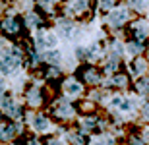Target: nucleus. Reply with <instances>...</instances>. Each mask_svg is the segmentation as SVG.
I'll return each mask as SVG.
<instances>
[{"label":"nucleus","instance_id":"nucleus-26","mask_svg":"<svg viewBox=\"0 0 149 145\" xmlns=\"http://www.w3.org/2000/svg\"><path fill=\"white\" fill-rule=\"evenodd\" d=\"M147 58H149V46H147Z\"/></svg>","mask_w":149,"mask_h":145},{"label":"nucleus","instance_id":"nucleus-23","mask_svg":"<svg viewBox=\"0 0 149 145\" xmlns=\"http://www.w3.org/2000/svg\"><path fill=\"white\" fill-rule=\"evenodd\" d=\"M132 145H143V141L138 139V137H132Z\"/></svg>","mask_w":149,"mask_h":145},{"label":"nucleus","instance_id":"nucleus-3","mask_svg":"<svg viewBox=\"0 0 149 145\" xmlns=\"http://www.w3.org/2000/svg\"><path fill=\"white\" fill-rule=\"evenodd\" d=\"M130 31L134 33L136 41H145L149 35V23L145 19H138V22H132L130 23Z\"/></svg>","mask_w":149,"mask_h":145},{"label":"nucleus","instance_id":"nucleus-10","mask_svg":"<svg viewBox=\"0 0 149 145\" xmlns=\"http://www.w3.org/2000/svg\"><path fill=\"white\" fill-rule=\"evenodd\" d=\"M33 128L37 130V132H45V130H49V118L43 116V114H39V116L33 118Z\"/></svg>","mask_w":149,"mask_h":145},{"label":"nucleus","instance_id":"nucleus-25","mask_svg":"<svg viewBox=\"0 0 149 145\" xmlns=\"http://www.w3.org/2000/svg\"><path fill=\"white\" fill-rule=\"evenodd\" d=\"M4 89V83H2V79H0V91Z\"/></svg>","mask_w":149,"mask_h":145},{"label":"nucleus","instance_id":"nucleus-24","mask_svg":"<svg viewBox=\"0 0 149 145\" xmlns=\"http://www.w3.org/2000/svg\"><path fill=\"white\" fill-rule=\"evenodd\" d=\"M143 139H145V141H147V143H149V128H147V130H145V132H143Z\"/></svg>","mask_w":149,"mask_h":145},{"label":"nucleus","instance_id":"nucleus-20","mask_svg":"<svg viewBox=\"0 0 149 145\" xmlns=\"http://www.w3.org/2000/svg\"><path fill=\"white\" fill-rule=\"evenodd\" d=\"M83 126H85V128H93V126H95V120H93V118H87V120L83 122Z\"/></svg>","mask_w":149,"mask_h":145},{"label":"nucleus","instance_id":"nucleus-11","mask_svg":"<svg viewBox=\"0 0 149 145\" xmlns=\"http://www.w3.org/2000/svg\"><path fill=\"white\" fill-rule=\"evenodd\" d=\"M17 130H19V126H17V124H8L6 128L0 130V139H4V141H6V139H12Z\"/></svg>","mask_w":149,"mask_h":145},{"label":"nucleus","instance_id":"nucleus-5","mask_svg":"<svg viewBox=\"0 0 149 145\" xmlns=\"http://www.w3.org/2000/svg\"><path fill=\"white\" fill-rule=\"evenodd\" d=\"M147 68H149V64H147V60H145V58H141V56H134L132 72L138 76V79H139V78H143L145 74H147Z\"/></svg>","mask_w":149,"mask_h":145},{"label":"nucleus","instance_id":"nucleus-21","mask_svg":"<svg viewBox=\"0 0 149 145\" xmlns=\"http://www.w3.org/2000/svg\"><path fill=\"white\" fill-rule=\"evenodd\" d=\"M141 110H143V116H145V118H147V120H149V103H145V105H143V108H141Z\"/></svg>","mask_w":149,"mask_h":145},{"label":"nucleus","instance_id":"nucleus-16","mask_svg":"<svg viewBox=\"0 0 149 145\" xmlns=\"http://www.w3.org/2000/svg\"><path fill=\"white\" fill-rule=\"evenodd\" d=\"M72 141H74V145H85L87 143V135L85 134H72Z\"/></svg>","mask_w":149,"mask_h":145},{"label":"nucleus","instance_id":"nucleus-12","mask_svg":"<svg viewBox=\"0 0 149 145\" xmlns=\"http://www.w3.org/2000/svg\"><path fill=\"white\" fill-rule=\"evenodd\" d=\"M43 60L49 62V64H52V66H56V64H60L62 56H60V52H58V50H47V52L43 54Z\"/></svg>","mask_w":149,"mask_h":145},{"label":"nucleus","instance_id":"nucleus-8","mask_svg":"<svg viewBox=\"0 0 149 145\" xmlns=\"http://www.w3.org/2000/svg\"><path fill=\"white\" fill-rule=\"evenodd\" d=\"M25 97H27V103L31 106H39L41 101H43V93H41V89H37V87H29V91L25 93Z\"/></svg>","mask_w":149,"mask_h":145},{"label":"nucleus","instance_id":"nucleus-1","mask_svg":"<svg viewBox=\"0 0 149 145\" xmlns=\"http://www.w3.org/2000/svg\"><path fill=\"white\" fill-rule=\"evenodd\" d=\"M22 27H23L22 22H19L17 17H14V16H8V17H4V19L0 22V29H2L6 35H12V37L19 35Z\"/></svg>","mask_w":149,"mask_h":145},{"label":"nucleus","instance_id":"nucleus-2","mask_svg":"<svg viewBox=\"0 0 149 145\" xmlns=\"http://www.w3.org/2000/svg\"><path fill=\"white\" fill-rule=\"evenodd\" d=\"M79 78L89 85H97V83H101L103 76H101V72L95 66H83V68H79Z\"/></svg>","mask_w":149,"mask_h":145},{"label":"nucleus","instance_id":"nucleus-13","mask_svg":"<svg viewBox=\"0 0 149 145\" xmlns=\"http://www.w3.org/2000/svg\"><path fill=\"white\" fill-rule=\"evenodd\" d=\"M2 108H4V110L8 112V116H12V118H17L19 114H22V110H19V106H17L16 103H12V101H4V105H2Z\"/></svg>","mask_w":149,"mask_h":145},{"label":"nucleus","instance_id":"nucleus-17","mask_svg":"<svg viewBox=\"0 0 149 145\" xmlns=\"http://www.w3.org/2000/svg\"><path fill=\"white\" fill-rule=\"evenodd\" d=\"M114 6H116V0H101V8H103V10L112 12V10H114Z\"/></svg>","mask_w":149,"mask_h":145},{"label":"nucleus","instance_id":"nucleus-19","mask_svg":"<svg viewBox=\"0 0 149 145\" xmlns=\"http://www.w3.org/2000/svg\"><path fill=\"white\" fill-rule=\"evenodd\" d=\"M93 145H111V141L107 139V137H101V139H97V141H93Z\"/></svg>","mask_w":149,"mask_h":145},{"label":"nucleus","instance_id":"nucleus-9","mask_svg":"<svg viewBox=\"0 0 149 145\" xmlns=\"http://www.w3.org/2000/svg\"><path fill=\"white\" fill-rule=\"evenodd\" d=\"M56 114L60 118H72L76 114V108H74L70 103H60V105L56 106Z\"/></svg>","mask_w":149,"mask_h":145},{"label":"nucleus","instance_id":"nucleus-15","mask_svg":"<svg viewBox=\"0 0 149 145\" xmlns=\"http://www.w3.org/2000/svg\"><path fill=\"white\" fill-rule=\"evenodd\" d=\"M112 83L118 85V87H126L128 85V78L124 74H114V78H112Z\"/></svg>","mask_w":149,"mask_h":145},{"label":"nucleus","instance_id":"nucleus-4","mask_svg":"<svg viewBox=\"0 0 149 145\" xmlns=\"http://www.w3.org/2000/svg\"><path fill=\"white\" fill-rule=\"evenodd\" d=\"M107 19H109V23H111L112 27H122L130 19V12L128 10H112Z\"/></svg>","mask_w":149,"mask_h":145},{"label":"nucleus","instance_id":"nucleus-7","mask_svg":"<svg viewBox=\"0 0 149 145\" xmlns=\"http://www.w3.org/2000/svg\"><path fill=\"white\" fill-rule=\"evenodd\" d=\"M62 87H64V91H66L68 95H81V91H83V85L79 81H76V78L66 79Z\"/></svg>","mask_w":149,"mask_h":145},{"label":"nucleus","instance_id":"nucleus-18","mask_svg":"<svg viewBox=\"0 0 149 145\" xmlns=\"http://www.w3.org/2000/svg\"><path fill=\"white\" fill-rule=\"evenodd\" d=\"M47 76H49V78H52V79H56V78H60V76H62V72H60V70H58L56 66H50Z\"/></svg>","mask_w":149,"mask_h":145},{"label":"nucleus","instance_id":"nucleus-6","mask_svg":"<svg viewBox=\"0 0 149 145\" xmlns=\"http://www.w3.org/2000/svg\"><path fill=\"white\" fill-rule=\"evenodd\" d=\"M87 8H89V0H70L66 10L74 16H79L83 12H87Z\"/></svg>","mask_w":149,"mask_h":145},{"label":"nucleus","instance_id":"nucleus-22","mask_svg":"<svg viewBox=\"0 0 149 145\" xmlns=\"http://www.w3.org/2000/svg\"><path fill=\"white\" fill-rule=\"evenodd\" d=\"M47 145H64V143H62L60 139H49V141H47Z\"/></svg>","mask_w":149,"mask_h":145},{"label":"nucleus","instance_id":"nucleus-14","mask_svg":"<svg viewBox=\"0 0 149 145\" xmlns=\"http://www.w3.org/2000/svg\"><path fill=\"white\" fill-rule=\"evenodd\" d=\"M136 89H138L139 95H145V93H149V79H147V78H139L138 83H136Z\"/></svg>","mask_w":149,"mask_h":145}]
</instances>
